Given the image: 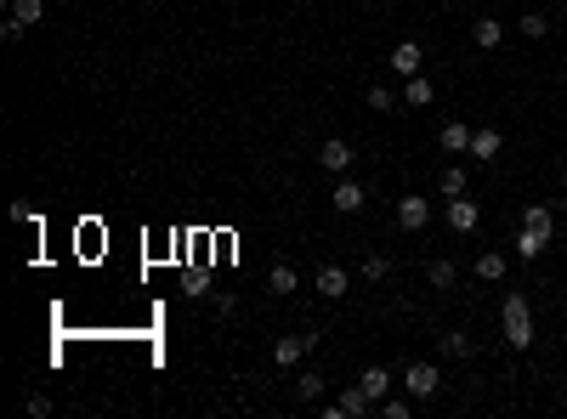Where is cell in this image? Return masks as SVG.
I'll return each instance as SVG.
<instances>
[{
    "label": "cell",
    "instance_id": "obj_1",
    "mask_svg": "<svg viewBox=\"0 0 567 419\" xmlns=\"http://www.w3.org/2000/svg\"><path fill=\"white\" fill-rule=\"evenodd\" d=\"M499 329H505V346H511V351H533V301H528L522 289L505 294V306H499Z\"/></svg>",
    "mask_w": 567,
    "mask_h": 419
},
{
    "label": "cell",
    "instance_id": "obj_2",
    "mask_svg": "<svg viewBox=\"0 0 567 419\" xmlns=\"http://www.w3.org/2000/svg\"><path fill=\"white\" fill-rule=\"evenodd\" d=\"M403 391L415 397V402L437 397V391H442V368H437V363H409V368H403Z\"/></svg>",
    "mask_w": 567,
    "mask_h": 419
},
{
    "label": "cell",
    "instance_id": "obj_3",
    "mask_svg": "<svg viewBox=\"0 0 567 419\" xmlns=\"http://www.w3.org/2000/svg\"><path fill=\"white\" fill-rule=\"evenodd\" d=\"M425 222H432V198H420V193L397 198V227L403 232H425Z\"/></svg>",
    "mask_w": 567,
    "mask_h": 419
},
{
    "label": "cell",
    "instance_id": "obj_4",
    "mask_svg": "<svg viewBox=\"0 0 567 419\" xmlns=\"http://www.w3.org/2000/svg\"><path fill=\"white\" fill-rule=\"evenodd\" d=\"M352 159H358V153H352L346 136H329V142L318 148V165H324L329 176H352Z\"/></svg>",
    "mask_w": 567,
    "mask_h": 419
},
{
    "label": "cell",
    "instance_id": "obj_5",
    "mask_svg": "<svg viewBox=\"0 0 567 419\" xmlns=\"http://www.w3.org/2000/svg\"><path fill=\"white\" fill-rule=\"evenodd\" d=\"M312 346H318V334H284V340H272V363L289 368V363H301Z\"/></svg>",
    "mask_w": 567,
    "mask_h": 419
},
{
    "label": "cell",
    "instance_id": "obj_6",
    "mask_svg": "<svg viewBox=\"0 0 567 419\" xmlns=\"http://www.w3.org/2000/svg\"><path fill=\"white\" fill-rule=\"evenodd\" d=\"M312 289L324 294V301H341V294L352 289V278H346V267H335V261H324V267H318V278H312Z\"/></svg>",
    "mask_w": 567,
    "mask_h": 419
},
{
    "label": "cell",
    "instance_id": "obj_7",
    "mask_svg": "<svg viewBox=\"0 0 567 419\" xmlns=\"http://www.w3.org/2000/svg\"><path fill=\"white\" fill-rule=\"evenodd\" d=\"M329 205L341 210V215H358L363 205H369V193H363V188H358V181H352V176H341V181H335V193H329Z\"/></svg>",
    "mask_w": 567,
    "mask_h": 419
},
{
    "label": "cell",
    "instance_id": "obj_8",
    "mask_svg": "<svg viewBox=\"0 0 567 419\" xmlns=\"http://www.w3.org/2000/svg\"><path fill=\"white\" fill-rule=\"evenodd\" d=\"M335 402H341V414H346V419H369V414H380V402L363 391V385H346V391L335 397Z\"/></svg>",
    "mask_w": 567,
    "mask_h": 419
},
{
    "label": "cell",
    "instance_id": "obj_9",
    "mask_svg": "<svg viewBox=\"0 0 567 419\" xmlns=\"http://www.w3.org/2000/svg\"><path fill=\"white\" fill-rule=\"evenodd\" d=\"M420 63H425L420 45H415V40H397V52H392V74H397V80H415Z\"/></svg>",
    "mask_w": 567,
    "mask_h": 419
},
{
    "label": "cell",
    "instance_id": "obj_10",
    "mask_svg": "<svg viewBox=\"0 0 567 419\" xmlns=\"http://www.w3.org/2000/svg\"><path fill=\"white\" fill-rule=\"evenodd\" d=\"M471 45H477V52H499V45H505V23L499 18H477V23H471Z\"/></svg>",
    "mask_w": 567,
    "mask_h": 419
},
{
    "label": "cell",
    "instance_id": "obj_11",
    "mask_svg": "<svg viewBox=\"0 0 567 419\" xmlns=\"http://www.w3.org/2000/svg\"><path fill=\"white\" fill-rule=\"evenodd\" d=\"M511 244H516V261H539V255L550 250V232H539V227H522Z\"/></svg>",
    "mask_w": 567,
    "mask_h": 419
},
{
    "label": "cell",
    "instance_id": "obj_12",
    "mask_svg": "<svg viewBox=\"0 0 567 419\" xmlns=\"http://www.w3.org/2000/svg\"><path fill=\"white\" fill-rule=\"evenodd\" d=\"M358 385H363V391H369L375 402H386V391L397 385V375H392V368H380V363H369V368L358 375Z\"/></svg>",
    "mask_w": 567,
    "mask_h": 419
},
{
    "label": "cell",
    "instance_id": "obj_13",
    "mask_svg": "<svg viewBox=\"0 0 567 419\" xmlns=\"http://www.w3.org/2000/svg\"><path fill=\"white\" fill-rule=\"evenodd\" d=\"M499 148H505V136L494 131V125H482V131H471V159H499Z\"/></svg>",
    "mask_w": 567,
    "mask_h": 419
},
{
    "label": "cell",
    "instance_id": "obj_14",
    "mask_svg": "<svg viewBox=\"0 0 567 419\" xmlns=\"http://www.w3.org/2000/svg\"><path fill=\"white\" fill-rule=\"evenodd\" d=\"M477 215H482V210L471 205L466 193H459V198H449V227H454V232H471V227H477Z\"/></svg>",
    "mask_w": 567,
    "mask_h": 419
},
{
    "label": "cell",
    "instance_id": "obj_15",
    "mask_svg": "<svg viewBox=\"0 0 567 419\" xmlns=\"http://www.w3.org/2000/svg\"><path fill=\"white\" fill-rule=\"evenodd\" d=\"M505 267H511V261H505L499 250H482L477 261H471V272H477L482 284H499V278H505Z\"/></svg>",
    "mask_w": 567,
    "mask_h": 419
},
{
    "label": "cell",
    "instance_id": "obj_16",
    "mask_svg": "<svg viewBox=\"0 0 567 419\" xmlns=\"http://www.w3.org/2000/svg\"><path fill=\"white\" fill-rule=\"evenodd\" d=\"M296 289H301V278H296V267H289V261H279V267L267 272V294H279V301H284V294H296Z\"/></svg>",
    "mask_w": 567,
    "mask_h": 419
},
{
    "label": "cell",
    "instance_id": "obj_17",
    "mask_svg": "<svg viewBox=\"0 0 567 419\" xmlns=\"http://www.w3.org/2000/svg\"><path fill=\"white\" fill-rule=\"evenodd\" d=\"M437 142H442V153H471V125H459V119H449Z\"/></svg>",
    "mask_w": 567,
    "mask_h": 419
},
{
    "label": "cell",
    "instance_id": "obj_18",
    "mask_svg": "<svg viewBox=\"0 0 567 419\" xmlns=\"http://www.w3.org/2000/svg\"><path fill=\"white\" fill-rule=\"evenodd\" d=\"M437 97V85L425 80V74H415V80H403V108H425Z\"/></svg>",
    "mask_w": 567,
    "mask_h": 419
},
{
    "label": "cell",
    "instance_id": "obj_19",
    "mask_svg": "<svg viewBox=\"0 0 567 419\" xmlns=\"http://www.w3.org/2000/svg\"><path fill=\"white\" fill-rule=\"evenodd\" d=\"M516 35H522V40H545L550 18H545V12H522V18H516Z\"/></svg>",
    "mask_w": 567,
    "mask_h": 419
},
{
    "label": "cell",
    "instance_id": "obj_20",
    "mask_svg": "<svg viewBox=\"0 0 567 419\" xmlns=\"http://www.w3.org/2000/svg\"><path fill=\"white\" fill-rule=\"evenodd\" d=\"M437 193H442V198H459V193H466V170H459V165H442Z\"/></svg>",
    "mask_w": 567,
    "mask_h": 419
},
{
    "label": "cell",
    "instance_id": "obj_21",
    "mask_svg": "<svg viewBox=\"0 0 567 419\" xmlns=\"http://www.w3.org/2000/svg\"><path fill=\"white\" fill-rule=\"evenodd\" d=\"M296 397H301V402H324V375H312V368H306V375L296 380Z\"/></svg>",
    "mask_w": 567,
    "mask_h": 419
},
{
    "label": "cell",
    "instance_id": "obj_22",
    "mask_svg": "<svg viewBox=\"0 0 567 419\" xmlns=\"http://www.w3.org/2000/svg\"><path fill=\"white\" fill-rule=\"evenodd\" d=\"M12 18H18V23H28V28H35V23L45 18V0H12Z\"/></svg>",
    "mask_w": 567,
    "mask_h": 419
},
{
    "label": "cell",
    "instance_id": "obj_23",
    "mask_svg": "<svg viewBox=\"0 0 567 419\" xmlns=\"http://www.w3.org/2000/svg\"><path fill=\"white\" fill-rule=\"evenodd\" d=\"M522 227H539V232H556V222H550V205H528V210H522Z\"/></svg>",
    "mask_w": 567,
    "mask_h": 419
},
{
    "label": "cell",
    "instance_id": "obj_24",
    "mask_svg": "<svg viewBox=\"0 0 567 419\" xmlns=\"http://www.w3.org/2000/svg\"><path fill=\"white\" fill-rule=\"evenodd\" d=\"M369 108H375V114H397V108H403V102H397L386 85H369Z\"/></svg>",
    "mask_w": 567,
    "mask_h": 419
},
{
    "label": "cell",
    "instance_id": "obj_25",
    "mask_svg": "<svg viewBox=\"0 0 567 419\" xmlns=\"http://www.w3.org/2000/svg\"><path fill=\"white\" fill-rule=\"evenodd\" d=\"M380 414H386V419H409V414H415V397H386Z\"/></svg>",
    "mask_w": 567,
    "mask_h": 419
},
{
    "label": "cell",
    "instance_id": "obj_26",
    "mask_svg": "<svg viewBox=\"0 0 567 419\" xmlns=\"http://www.w3.org/2000/svg\"><path fill=\"white\" fill-rule=\"evenodd\" d=\"M386 272H392V261H386V255H369V261H363V278H369V284H380Z\"/></svg>",
    "mask_w": 567,
    "mask_h": 419
},
{
    "label": "cell",
    "instance_id": "obj_27",
    "mask_svg": "<svg viewBox=\"0 0 567 419\" xmlns=\"http://www.w3.org/2000/svg\"><path fill=\"white\" fill-rule=\"evenodd\" d=\"M425 278H432L437 289H449L454 284V261H432V272H425Z\"/></svg>",
    "mask_w": 567,
    "mask_h": 419
},
{
    "label": "cell",
    "instance_id": "obj_28",
    "mask_svg": "<svg viewBox=\"0 0 567 419\" xmlns=\"http://www.w3.org/2000/svg\"><path fill=\"white\" fill-rule=\"evenodd\" d=\"M442 351H449V357H471V334H442Z\"/></svg>",
    "mask_w": 567,
    "mask_h": 419
},
{
    "label": "cell",
    "instance_id": "obj_29",
    "mask_svg": "<svg viewBox=\"0 0 567 419\" xmlns=\"http://www.w3.org/2000/svg\"><path fill=\"white\" fill-rule=\"evenodd\" d=\"M23 28H28V23H18V18H6V23H0V40H23Z\"/></svg>",
    "mask_w": 567,
    "mask_h": 419
},
{
    "label": "cell",
    "instance_id": "obj_30",
    "mask_svg": "<svg viewBox=\"0 0 567 419\" xmlns=\"http://www.w3.org/2000/svg\"><path fill=\"white\" fill-rule=\"evenodd\" d=\"M23 408H28V414H35V419H40V414H52V397H40V391H35V397H28V402H23Z\"/></svg>",
    "mask_w": 567,
    "mask_h": 419
}]
</instances>
